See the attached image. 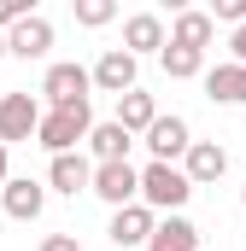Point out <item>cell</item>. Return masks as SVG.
Wrapping results in <instances>:
<instances>
[{"label":"cell","mask_w":246,"mask_h":251,"mask_svg":"<svg viewBox=\"0 0 246 251\" xmlns=\"http://www.w3.org/2000/svg\"><path fill=\"white\" fill-rule=\"evenodd\" d=\"M187 199H193L187 170H176V164H147V170H141V204H147V210L182 216V204H187Z\"/></svg>","instance_id":"1"},{"label":"cell","mask_w":246,"mask_h":251,"mask_svg":"<svg viewBox=\"0 0 246 251\" xmlns=\"http://www.w3.org/2000/svg\"><path fill=\"white\" fill-rule=\"evenodd\" d=\"M88 134H94V105H70V111H47L35 140H41L53 158H64V152H82Z\"/></svg>","instance_id":"2"},{"label":"cell","mask_w":246,"mask_h":251,"mask_svg":"<svg viewBox=\"0 0 246 251\" xmlns=\"http://www.w3.org/2000/svg\"><path fill=\"white\" fill-rule=\"evenodd\" d=\"M88 88H94V70H82V64H47V76H41L47 111H70V105H88Z\"/></svg>","instance_id":"3"},{"label":"cell","mask_w":246,"mask_h":251,"mask_svg":"<svg viewBox=\"0 0 246 251\" xmlns=\"http://www.w3.org/2000/svg\"><path fill=\"white\" fill-rule=\"evenodd\" d=\"M41 117H47V111H41V100H35V94H24V88H18V94H6V100H0V146L41 134Z\"/></svg>","instance_id":"4"},{"label":"cell","mask_w":246,"mask_h":251,"mask_svg":"<svg viewBox=\"0 0 246 251\" xmlns=\"http://www.w3.org/2000/svg\"><path fill=\"white\" fill-rule=\"evenodd\" d=\"M94 199H106L112 210L141 204V170L135 164H94Z\"/></svg>","instance_id":"5"},{"label":"cell","mask_w":246,"mask_h":251,"mask_svg":"<svg viewBox=\"0 0 246 251\" xmlns=\"http://www.w3.org/2000/svg\"><path fill=\"white\" fill-rule=\"evenodd\" d=\"M135 76H141V59H135L129 47H106V53H100V64H94V88H100V94H118V100L141 88Z\"/></svg>","instance_id":"6"},{"label":"cell","mask_w":246,"mask_h":251,"mask_svg":"<svg viewBox=\"0 0 246 251\" xmlns=\"http://www.w3.org/2000/svg\"><path fill=\"white\" fill-rule=\"evenodd\" d=\"M106 234H112V246L118 251H147V240H153V234H158V210H147V204H129V210H112V228H106Z\"/></svg>","instance_id":"7"},{"label":"cell","mask_w":246,"mask_h":251,"mask_svg":"<svg viewBox=\"0 0 246 251\" xmlns=\"http://www.w3.org/2000/svg\"><path fill=\"white\" fill-rule=\"evenodd\" d=\"M187 146H193V128H187V117H176V111L147 128V152H153V164H176V158H187Z\"/></svg>","instance_id":"8"},{"label":"cell","mask_w":246,"mask_h":251,"mask_svg":"<svg viewBox=\"0 0 246 251\" xmlns=\"http://www.w3.org/2000/svg\"><path fill=\"white\" fill-rule=\"evenodd\" d=\"M6 53L12 59H24V64H35V59H47L53 53V24L35 12V18H24L18 29H6Z\"/></svg>","instance_id":"9"},{"label":"cell","mask_w":246,"mask_h":251,"mask_svg":"<svg viewBox=\"0 0 246 251\" xmlns=\"http://www.w3.org/2000/svg\"><path fill=\"white\" fill-rule=\"evenodd\" d=\"M47 187L64 193V199H76V193H94V158H82V152H64L47 164Z\"/></svg>","instance_id":"10"},{"label":"cell","mask_w":246,"mask_h":251,"mask_svg":"<svg viewBox=\"0 0 246 251\" xmlns=\"http://www.w3.org/2000/svg\"><path fill=\"white\" fill-rule=\"evenodd\" d=\"M0 204H6V216H12V222H35V216L47 210V187H41V181H30V176H12V181L0 187Z\"/></svg>","instance_id":"11"},{"label":"cell","mask_w":246,"mask_h":251,"mask_svg":"<svg viewBox=\"0 0 246 251\" xmlns=\"http://www.w3.org/2000/svg\"><path fill=\"white\" fill-rule=\"evenodd\" d=\"M182 170H187V181H193V187H211V181H223V176H229V152H223L217 140H193V146H187V158H182Z\"/></svg>","instance_id":"12"},{"label":"cell","mask_w":246,"mask_h":251,"mask_svg":"<svg viewBox=\"0 0 246 251\" xmlns=\"http://www.w3.org/2000/svg\"><path fill=\"white\" fill-rule=\"evenodd\" d=\"M123 47L141 59V53H164L170 47V29H164V18L158 12H135L129 24H123Z\"/></svg>","instance_id":"13"},{"label":"cell","mask_w":246,"mask_h":251,"mask_svg":"<svg viewBox=\"0 0 246 251\" xmlns=\"http://www.w3.org/2000/svg\"><path fill=\"white\" fill-rule=\"evenodd\" d=\"M205 100L211 105H246V64H217V70H205Z\"/></svg>","instance_id":"14"},{"label":"cell","mask_w":246,"mask_h":251,"mask_svg":"<svg viewBox=\"0 0 246 251\" xmlns=\"http://www.w3.org/2000/svg\"><path fill=\"white\" fill-rule=\"evenodd\" d=\"M129 146H135V134L112 117V123H94L88 134V152H94V164H129Z\"/></svg>","instance_id":"15"},{"label":"cell","mask_w":246,"mask_h":251,"mask_svg":"<svg viewBox=\"0 0 246 251\" xmlns=\"http://www.w3.org/2000/svg\"><path fill=\"white\" fill-rule=\"evenodd\" d=\"M211 35H217V18H211V12H193V6H182L176 24H170V41H176V47H193V53H205Z\"/></svg>","instance_id":"16"},{"label":"cell","mask_w":246,"mask_h":251,"mask_svg":"<svg viewBox=\"0 0 246 251\" xmlns=\"http://www.w3.org/2000/svg\"><path fill=\"white\" fill-rule=\"evenodd\" d=\"M147 251H199V228L187 216H158V234L147 240Z\"/></svg>","instance_id":"17"},{"label":"cell","mask_w":246,"mask_h":251,"mask_svg":"<svg viewBox=\"0 0 246 251\" xmlns=\"http://www.w3.org/2000/svg\"><path fill=\"white\" fill-rule=\"evenodd\" d=\"M158 117H164V111H158V105H153V94H141V88L118 100V123L129 128V134H147V128L158 123Z\"/></svg>","instance_id":"18"},{"label":"cell","mask_w":246,"mask_h":251,"mask_svg":"<svg viewBox=\"0 0 246 251\" xmlns=\"http://www.w3.org/2000/svg\"><path fill=\"white\" fill-rule=\"evenodd\" d=\"M158 64H164V76H170V82H193V76H205V53H193V47H176V41L158 53Z\"/></svg>","instance_id":"19"},{"label":"cell","mask_w":246,"mask_h":251,"mask_svg":"<svg viewBox=\"0 0 246 251\" xmlns=\"http://www.w3.org/2000/svg\"><path fill=\"white\" fill-rule=\"evenodd\" d=\"M70 12H76V24H82V29H106V24L118 18V6H112V0H76Z\"/></svg>","instance_id":"20"},{"label":"cell","mask_w":246,"mask_h":251,"mask_svg":"<svg viewBox=\"0 0 246 251\" xmlns=\"http://www.w3.org/2000/svg\"><path fill=\"white\" fill-rule=\"evenodd\" d=\"M24 18H35V6H30V0H0V35H6V29H18Z\"/></svg>","instance_id":"21"},{"label":"cell","mask_w":246,"mask_h":251,"mask_svg":"<svg viewBox=\"0 0 246 251\" xmlns=\"http://www.w3.org/2000/svg\"><path fill=\"white\" fill-rule=\"evenodd\" d=\"M211 18H223V24H235V29H241V24H246V0H217V6H211Z\"/></svg>","instance_id":"22"},{"label":"cell","mask_w":246,"mask_h":251,"mask_svg":"<svg viewBox=\"0 0 246 251\" xmlns=\"http://www.w3.org/2000/svg\"><path fill=\"white\" fill-rule=\"evenodd\" d=\"M41 251H82V240H76V234H47Z\"/></svg>","instance_id":"23"},{"label":"cell","mask_w":246,"mask_h":251,"mask_svg":"<svg viewBox=\"0 0 246 251\" xmlns=\"http://www.w3.org/2000/svg\"><path fill=\"white\" fill-rule=\"evenodd\" d=\"M229 53H235V64H246V24L235 29V35H229Z\"/></svg>","instance_id":"24"},{"label":"cell","mask_w":246,"mask_h":251,"mask_svg":"<svg viewBox=\"0 0 246 251\" xmlns=\"http://www.w3.org/2000/svg\"><path fill=\"white\" fill-rule=\"evenodd\" d=\"M12 181V146H0V187Z\"/></svg>","instance_id":"25"},{"label":"cell","mask_w":246,"mask_h":251,"mask_svg":"<svg viewBox=\"0 0 246 251\" xmlns=\"http://www.w3.org/2000/svg\"><path fill=\"white\" fill-rule=\"evenodd\" d=\"M0 59H12V53H6V35H0Z\"/></svg>","instance_id":"26"},{"label":"cell","mask_w":246,"mask_h":251,"mask_svg":"<svg viewBox=\"0 0 246 251\" xmlns=\"http://www.w3.org/2000/svg\"><path fill=\"white\" fill-rule=\"evenodd\" d=\"M241 204H246V187H241Z\"/></svg>","instance_id":"27"}]
</instances>
